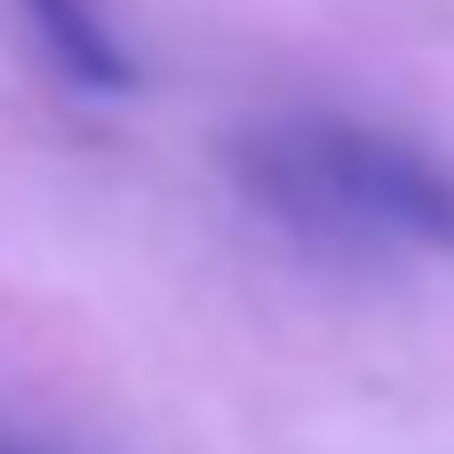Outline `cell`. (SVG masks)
<instances>
[{
    "label": "cell",
    "instance_id": "obj_1",
    "mask_svg": "<svg viewBox=\"0 0 454 454\" xmlns=\"http://www.w3.org/2000/svg\"><path fill=\"white\" fill-rule=\"evenodd\" d=\"M239 192L335 255H454V168L399 128L287 112L231 144Z\"/></svg>",
    "mask_w": 454,
    "mask_h": 454
},
{
    "label": "cell",
    "instance_id": "obj_2",
    "mask_svg": "<svg viewBox=\"0 0 454 454\" xmlns=\"http://www.w3.org/2000/svg\"><path fill=\"white\" fill-rule=\"evenodd\" d=\"M16 24L56 80H72L88 96H128L136 88V56L120 48V32L96 0H16Z\"/></svg>",
    "mask_w": 454,
    "mask_h": 454
},
{
    "label": "cell",
    "instance_id": "obj_3",
    "mask_svg": "<svg viewBox=\"0 0 454 454\" xmlns=\"http://www.w3.org/2000/svg\"><path fill=\"white\" fill-rule=\"evenodd\" d=\"M0 454H56V447H40V439H24V431H0Z\"/></svg>",
    "mask_w": 454,
    "mask_h": 454
}]
</instances>
